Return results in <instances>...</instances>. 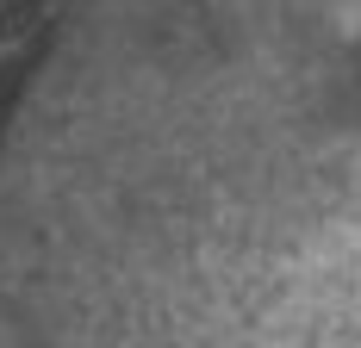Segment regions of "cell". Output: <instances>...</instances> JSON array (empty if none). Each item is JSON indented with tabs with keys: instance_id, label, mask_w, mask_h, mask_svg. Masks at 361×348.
I'll return each instance as SVG.
<instances>
[{
	"instance_id": "cell-1",
	"label": "cell",
	"mask_w": 361,
	"mask_h": 348,
	"mask_svg": "<svg viewBox=\"0 0 361 348\" xmlns=\"http://www.w3.org/2000/svg\"><path fill=\"white\" fill-rule=\"evenodd\" d=\"M324 100H330V125L361 149V19L336 37L324 69Z\"/></svg>"
}]
</instances>
